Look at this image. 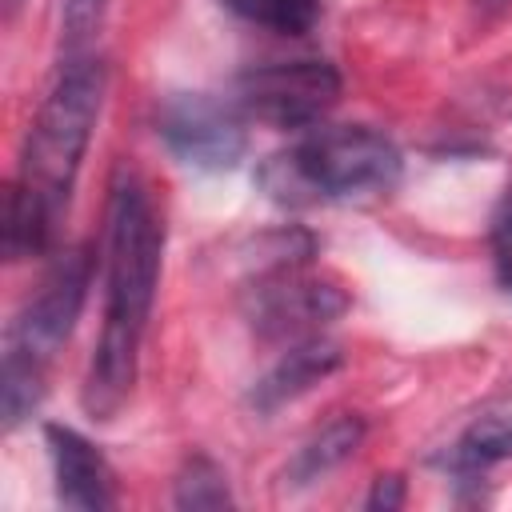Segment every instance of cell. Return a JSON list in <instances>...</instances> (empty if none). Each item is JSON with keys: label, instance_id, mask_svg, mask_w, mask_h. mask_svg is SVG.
Returning a JSON list of instances; mask_svg holds the SVG:
<instances>
[{"label": "cell", "instance_id": "17", "mask_svg": "<svg viewBox=\"0 0 512 512\" xmlns=\"http://www.w3.org/2000/svg\"><path fill=\"white\" fill-rule=\"evenodd\" d=\"M400 504H404V480H400L396 472L376 476V480H372V492H368V500H364V508H372V512H392V508H400Z\"/></svg>", "mask_w": 512, "mask_h": 512}, {"label": "cell", "instance_id": "8", "mask_svg": "<svg viewBox=\"0 0 512 512\" xmlns=\"http://www.w3.org/2000/svg\"><path fill=\"white\" fill-rule=\"evenodd\" d=\"M44 440H48V456H52L56 500L64 508H80V512L116 508V484H112L116 476L92 440H84L76 428H64V424H48Z\"/></svg>", "mask_w": 512, "mask_h": 512}, {"label": "cell", "instance_id": "12", "mask_svg": "<svg viewBox=\"0 0 512 512\" xmlns=\"http://www.w3.org/2000/svg\"><path fill=\"white\" fill-rule=\"evenodd\" d=\"M500 460H512V416L504 412L472 420L444 456V464L460 476H480Z\"/></svg>", "mask_w": 512, "mask_h": 512}, {"label": "cell", "instance_id": "11", "mask_svg": "<svg viewBox=\"0 0 512 512\" xmlns=\"http://www.w3.org/2000/svg\"><path fill=\"white\" fill-rule=\"evenodd\" d=\"M52 236H56V216L48 212V204L12 180L4 196V260L20 264L32 256H44Z\"/></svg>", "mask_w": 512, "mask_h": 512}, {"label": "cell", "instance_id": "19", "mask_svg": "<svg viewBox=\"0 0 512 512\" xmlns=\"http://www.w3.org/2000/svg\"><path fill=\"white\" fill-rule=\"evenodd\" d=\"M20 4H24V0H4V16H16Z\"/></svg>", "mask_w": 512, "mask_h": 512}, {"label": "cell", "instance_id": "13", "mask_svg": "<svg viewBox=\"0 0 512 512\" xmlns=\"http://www.w3.org/2000/svg\"><path fill=\"white\" fill-rule=\"evenodd\" d=\"M220 4L244 24H256L280 36H304L320 20V0H220Z\"/></svg>", "mask_w": 512, "mask_h": 512}, {"label": "cell", "instance_id": "9", "mask_svg": "<svg viewBox=\"0 0 512 512\" xmlns=\"http://www.w3.org/2000/svg\"><path fill=\"white\" fill-rule=\"evenodd\" d=\"M344 368V348L328 336H304V340H292L288 352L252 384L248 392V404L268 416L284 404H292L296 396L312 392L316 384H324L332 372Z\"/></svg>", "mask_w": 512, "mask_h": 512}, {"label": "cell", "instance_id": "18", "mask_svg": "<svg viewBox=\"0 0 512 512\" xmlns=\"http://www.w3.org/2000/svg\"><path fill=\"white\" fill-rule=\"evenodd\" d=\"M484 12H496V8H504V4H512V0H476Z\"/></svg>", "mask_w": 512, "mask_h": 512}, {"label": "cell", "instance_id": "14", "mask_svg": "<svg viewBox=\"0 0 512 512\" xmlns=\"http://www.w3.org/2000/svg\"><path fill=\"white\" fill-rule=\"evenodd\" d=\"M172 504L176 508H228L232 492H228V476L216 460L208 456H192L172 488Z\"/></svg>", "mask_w": 512, "mask_h": 512}, {"label": "cell", "instance_id": "6", "mask_svg": "<svg viewBox=\"0 0 512 512\" xmlns=\"http://www.w3.org/2000/svg\"><path fill=\"white\" fill-rule=\"evenodd\" d=\"M344 92L340 72L328 60H280L248 68L236 80V108L268 128H312Z\"/></svg>", "mask_w": 512, "mask_h": 512}, {"label": "cell", "instance_id": "1", "mask_svg": "<svg viewBox=\"0 0 512 512\" xmlns=\"http://www.w3.org/2000/svg\"><path fill=\"white\" fill-rule=\"evenodd\" d=\"M164 256V220L136 168L120 164L108 184L104 228V324L92 348L80 404L92 420H112L136 384Z\"/></svg>", "mask_w": 512, "mask_h": 512}, {"label": "cell", "instance_id": "2", "mask_svg": "<svg viewBox=\"0 0 512 512\" xmlns=\"http://www.w3.org/2000/svg\"><path fill=\"white\" fill-rule=\"evenodd\" d=\"M400 176L404 156L396 140L372 124L312 128L256 168L260 192L284 208L376 200L388 196Z\"/></svg>", "mask_w": 512, "mask_h": 512}, {"label": "cell", "instance_id": "15", "mask_svg": "<svg viewBox=\"0 0 512 512\" xmlns=\"http://www.w3.org/2000/svg\"><path fill=\"white\" fill-rule=\"evenodd\" d=\"M104 12H108V0H64L60 4V44H64V56L88 52V44L96 40V32L104 24Z\"/></svg>", "mask_w": 512, "mask_h": 512}, {"label": "cell", "instance_id": "5", "mask_svg": "<svg viewBox=\"0 0 512 512\" xmlns=\"http://www.w3.org/2000/svg\"><path fill=\"white\" fill-rule=\"evenodd\" d=\"M348 312V292L332 276L304 272V264L264 268L244 292V316L264 340L320 336Z\"/></svg>", "mask_w": 512, "mask_h": 512}, {"label": "cell", "instance_id": "3", "mask_svg": "<svg viewBox=\"0 0 512 512\" xmlns=\"http://www.w3.org/2000/svg\"><path fill=\"white\" fill-rule=\"evenodd\" d=\"M92 284V252L68 248L56 256L40 288L20 304L4 328L0 360V416L4 432H16L44 400L56 352L68 344Z\"/></svg>", "mask_w": 512, "mask_h": 512}, {"label": "cell", "instance_id": "7", "mask_svg": "<svg viewBox=\"0 0 512 512\" xmlns=\"http://www.w3.org/2000/svg\"><path fill=\"white\" fill-rule=\"evenodd\" d=\"M156 136L164 148L200 172H228L248 152V128L236 100L208 92H176L156 108Z\"/></svg>", "mask_w": 512, "mask_h": 512}, {"label": "cell", "instance_id": "16", "mask_svg": "<svg viewBox=\"0 0 512 512\" xmlns=\"http://www.w3.org/2000/svg\"><path fill=\"white\" fill-rule=\"evenodd\" d=\"M488 244H492V264H496V280L500 288L512 296V196L500 200V208L492 212V228H488Z\"/></svg>", "mask_w": 512, "mask_h": 512}, {"label": "cell", "instance_id": "4", "mask_svg": "<svg viewBox=\"0 0 512 512\" xmlns=\"http://www.w3.org/2000/svg\"><path fill=\"white\" fill-rule=\"evenodd\" d=\"M104 92H108V68L100 56L92 52L64 56L28 124L16 184H24L36 200H44L56 220L76 188L84 152L92 144L104 108Z\"/></svg>", "mask_w": 512, "mask_h": 512}, {"label": "cell", "instance_id": "10", "mask_svg": "<svg viewBox=\"0 0 512 512\" xmlns=\"http://www.w3.org/2000/svg\"><path fill=\"white\" fill-rule=\"evenodd\" d=\"M364 436H368L364 416L344 412V416L328 420L316 436H308V440L296 448V456L288 460L284 476H288L292 484H316L320 476H328L332 468H340L344 460H352L356 448L364 444Z\"/></svg>", "mask_w": 512, "mask_h": 512}]
</instances>
